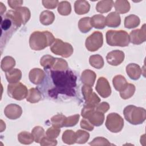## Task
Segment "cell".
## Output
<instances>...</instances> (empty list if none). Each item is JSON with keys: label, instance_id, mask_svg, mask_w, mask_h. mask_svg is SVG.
Listing matches in <instances>:
<instances>
[{"label": "cell", "instance_id": "obj_38", "mask_svg": "<svg viewBox=\"0 0 146 146\" xmlns=\"http://www.w3.org/2000/svg\"><path fill=\"white\" fill-rule=\"evenodd\" d=\"M90 137V134L86 131L79 129L75 132V143L78 144H84Z\"/></svg>", "mask_w": 146, "mask_h": 146}, {"label": "cell", "instance_id": "obj_51", "mask_svg": "<svg viewBox=\"0 0 146 146\" xmlns=\"http://www.w3.org/2000/svg\"><path fill=\"white\" fill-rule=\"evenodd\" d=\"M1 132H2L4 129H5V128H6V125H5V123H3V120H1Z\"/></svg>", "mask_w": 146, "mask_h": 146}, {"label": "cell", "instance_id": "obj_13", "mask_svg": "<svg viewBox=\"0 0 146 146\" xmlns=\"http://www.w3.org/2000/svg\"><path fill=\"white\" fill-rule=\"evenodd\" d=\"M129 40L134 44H140L146 40L145 25L144 24L141 29L132 30L129 34Z\"/></svg>", "mask_w": 146, "mask_h": 146}, {"label": "cell", "instance_id": "obj_36", "mask_svg": "<svg viewBox=\"0 0 146 146\" xmlns=\"http://www.w3.org/2000/svg\"><path fill=\"white\" fill-rule=\"evenodd\" d=\"M58 11L62 15H68L71 13V6L70 2L64 1L58 3Z\"/></svg>", "mask_w": 146, "mask_h": 146}, {"label": "cell", "instance_id": "obj_19", "mask_svg": "<svg viewBox=\"0 0 146 146\" xmlns=\"http://www.w3.org/2000/svg\"><path fill=\"white\" fill-rule=\"evenodd\" d=\"M121 19L119 14L111 12L106 17V25L110 27H117L120 26Z\"/></svg>", "mask_w": 146, "mask_h": 146}, {"label": "cell", "instance_id": "obj_33", "mask_svg": "<svg viewBox=\"0 0 146 146\" xmlns=\"http://www.w3.org/2000/svg\"><path fill=\"white\" fill-rule=\"evenodd\" d=\"M55 59L56 58H54L53 56L50 55H45L40 59V65L43 66L45 70L51 69L55 62Z\"/></svg>", "mask_w": 146, "mask_h": 146}, {"label": "cell", "instance_id": "obj_50", "mask_svg": "<svg viewBox=\"0 0 146 146\" xmlns=\"http://www.w3.org/2000/svg\"><path fill=\"white\" fill-rule=\"evenodd\" d=\"M0 9H1V15L2 16L3 13L6 11V6L2 2H0Z\"/></svg>", "mask_w": 146, "mask_h": 146}, {"label": "cell", "instance_id": "obj_34", "mask_svg": "<svg viewBox=\"0 0 146 146\" xmlns=\"http://www.w3.org/2000/svg\"><path fill=\"white\" fill-rule=\"evenodd\" d=\"M31 134L34 141L38 143H40L42 139L45 136L44 130L40 126L35 127L31 131Z\"/></svg>", "mask_w": 146, "mask_h": 146}, {"label": "cell", "instance_id": "obj_23", "mask_svg": "<svg viewBox=\"0 0 146 146\" xmlns=\"http://www.w3.org/2000/svg\"><path fill=\"white\" fill-rule=\"evenodd\" d=\"M115 10L118 14H125L130 10V4L128 1L117 0L114 3Z\"/></svg>", "mask_w": 146, "mask_h": 146}, {"label": "cell", "instance_id": "obj_24", "mask_svg": "<svg viewBox=\"0 0 146 146\" xmlns=\"http://www.w3.org/2000/svg\"><path fill=\"white\" fill-rule=\"evenodd\" d=\"M114 5L113 1H100L98 2L96 6V10L100 13H105L110 11Z\"/></svg>", "mask_w": 146, "mask_h": 146}, {"label": "cell", "instance_id": "obj_7", "mask_svg": "<svg viewBox=\"0 0 146 146\" xmlns=\"http://www.w3.org/2000/svg\"><path fill=\"white\" fill-rule=\"evenodd\" d=\"M50 50L54 54L60 55L64 58L70 56L74 51L71 44L67 42H64L60 39H55L50 47Z\"/></svg>", "mask_w": 146, "mask_h": 146}, {"label": "cell", "instance_id": "obj_21", "mask_svg": "<svg viewBox=\"0 0 146 146\" xmlns=\"http://www.w3.org/2000/svg\"><path fill=\"white\" fill-rule=\"evenodd\" d=\"M6 78L10 84L18 83L22 78V72L17 68L12 69L6 73Z\"/></svg>", "mask_w": 146, "mask_h": 146}, {"label": "cell", "instance_id": "obj_17", "mask_svg": "<svg viewBox=\"0 0 146 146\" xmlns=\"http://www.w3.org/2000/svg\"><path fill=\"white\" fill-rule=\"evenodd\" d=\"M126 72L131 79L136 80L140 78L142 74V70L138 64L129 63L126 67Z\"/></svg>", "mask_w": 146, "mask_h": 146}, {"label": "cell", "instance_id": "obj_3", "mask_svg": "<svg viewBox=\"0 0 146 146\" xmlns=\"http://www.w3.org/2000/svg\"><path fill=\"white\" fill-rule=\"evenodd\" d=\"M55 40L54 35L50 32L36 31L31 34L29 39V45L32 50L39 51L51 46Z\"/></svg>", "mask_w": 146, "mask_h": 146}, {"label": "cell", "instance_id": "obj_45", "mask_svg": "<svg viewBox=\"0 0 146 146\" xmlns=\"http://www.w3.org/2000/svg\"><path fill=\"white\" fill-rule=\"evenodd\" d=\"M41 145H56L57 141L55 139H51L47 136H44L40 142Z\"/></svg>", "mask_w": 146, "mask_h": 146}, {"label": "cell", "instance_id": "obj_47", "mask_svg": "<svg viewBox=\"0 0 146 146\" xmlns=\"http://www.w3.org/2000/svg\"><path fill=\"white\" fill-rule=\"evenodd\" d=\"M80 127L82 128L86 129L89 131H91L94 129L93 125L86 119L83 118L80 121Z\"/></svg>", "mask_w": 146, "mask_h": 146}, {"label": "cell", "instance_id": "obj_39", "mask_svg": "<svg viewBox=\"0 0 146 146\" xmlns=\"http://www.w3.org/2000/svg\"><path fill=\"white\" fill-rule=\"evenodd\" d=\"M66 117L62 114H57L52 116L51 119V122L52 126L61 128L64 127Z\"/></svg>", "mask_w": 146, "mask_h": 146}, {"label": "cell", "instance_id": "obj_30", "mask_svg": "<svg viewBox=\"0 0 146 146\" xmlns=\"http://www.w3.org/2000/svg\"><path fill=\"white\" fill-rule=\"evenodd\" d=\"M90 17H84L81 18L78 22V27L79 30L83 33H86L90 31L92 26H91Z\"/></svg>", "mask_w": 146, "mask_h": 146}, {"label": "cell", "instance_id": "obj_12", "mask_svg": "<svg viewBox=\"0 0 146 146\" xmlns=\"http://www.w3.org/2000/svg\"><path fill=\"white\" fill-rule=\"evenodd\" d=\"M95 89L98 93L104 98H108L111 94V88L107 79L104 77L98 79Z\"/></svg>", "mask_w": 146, "mask_h": 146}, {"label": "cell", "instance_id": "obj_37", "mask_svg": "<svg viewBox=\"0 0 146 146\" xmlns=\"http://www.w3.org/2000/svg\"><path fill=\"white\" fill-rule=\"evenodd\" d=\"M62 140L67 144H73L75 143V132L72 130L65 131L62 135Z\"/></svg>", "mask_w": 146, "mask_h": 146}, {"label": "cell", "instance_id": "obj_15", "mask_svg": "<svg viewBox=\"0 0 146 146\" xmlns=\"http://www.w3.org/2000/svg\"><path fill=\"white\" fill-rule=\"evenodd\" d=\"M4 113L9 119L15 120L18 119L21 116L22 109L19 106L16 104H10L5 107Z\"/></svg>", "mask_w": 146, "mask_h": 146}, {"label": "cell", "instance_id": "obj_31", "mask_svg": "<svg viewBox=\"0 0 146 146\" xmlns=\"http://www.w3.org/2000/svg\"><path fill=\"white\" fill-rule=\"evenodd\" d=\"M135 91V86L131 83H127L123 90L120 91V97L123 99H128L131 98Z\"/></svg>", "mask_w": 146, "mask_h": 146}, {"label": "cell", "instance_id": "obj_20", "mask_svg": "<svg viewBox=\"0 0 146 146\" xmlns=\"http://www.w3.org/2000/svg\"><path fill=\"white\" fill-rule=\"evenodd\" d=\"M90 9L89 3L84 0H78L75 2L74 10L75 13L79 15H83L87 13Z\"/></svg>", "mask_w": 146, "mask_h": 146}, {"label": "cell", "instance_id": "obj_4", "mask_svg": "<svg viewBox=\"0 0 146 146\" xmlns=\"http://www.w3.org/2000/svg\"><path fill=\"white\" fill-rule=\"evenodd\" d=\"M123 114L125 120L133 125L142 124L146 119V111L144 108L129 105L123 110Z\"/></svg>", "mask_w": 146, "mask_h": 146}, {"label": "cell", "instance_id": "obj_8", "mask_svg": "<svg viewBox=\"0 0 146 146\" xmlns=\"http://www.w3.org/2000/svg\"><path fill=\"white\" fill-rule=\"evenodd\" d=\"M29 91L26 86L20 82L9 84L7 86V94L13 99L21 100L27 96Z\"/></svg>", "mask_w": 146, "mask_h": 146}, {"label": "cell", "instance_id": "obj_41", "mask_svg": "<svg viewBox=\"0 0 146 146\" xmlns=\"http://www.w3.org/2000/svg\"><path fill=\"white\" fill-rule=\"evenodd\" d=\"M53 70L64 71L68 69L67 62L62 58H56L55 62L52 67Z\"/></svg>", "mask_w": 146, "mask_h": 146}, {"label": "cell", "instance_id": "obj_10", "mask_svg": "<svg viewBox=\"0 0 146 146\" xmlns=\"http://www.w3.org/2000/svg\"><path fill=\"white\" fill-rule=\"evenodd\" d=\"M103 43V34L99 31H94L86 40L85 46L89 51H95L100 48Z\"/></svg>", "mask_w": 146, "mask_h": 146}, {"label": "cell", "instance_id": "obj_40", "mask_svg": "<svg viewBox=\"0 0 146 146\" xmlns=\"http://www.w3.org/2000/svg\"><path fill=\"white\" fill-rule=\"evenodd\" d=\"M15 10L20 14L21 16L22 24L25 25L29 21L31 17L30 10L26 7H20Z\"/></svg>", "mask_w": 146, "mask_h": 146}, {"label": "cell", "instance_id": "obj_9", "mask_svg": "<svg viewBox=\"0 0 146 146\" xmlns=\"http://www.w3.org/2000/svg\"><path fill=\"white\" fill-rule=\"evenodd\" d=\"M106 126V128L112 132H119L123 128L124 120L118 113L114 112L111 113L107 116Z\"/></svg>", "mask_w": 146, "mask_h": 146}, {"label": "cell", "instance_id": "obj_25", "mask_svg": "<svg viewBox=\"0 0 146 146\" xmlns=\"http://www.w3.org/2000/svg\"><path fill=\"white\" fill-rule=\"evenodd\" d=\"M55 19L54 14L49 10H44L42 11L39 16L40 23L43 25H50L52 24Z\"/></svg>", "mask_w": 146, "mask_h": 146}, {"label": "cell", "instance_id": "obj_44", "mask_svg": "<svg viewBox=\"0 0 146 146\" xmlns=\"http://www.w3.org/2000/svg\"><path fill=\"white\" fill-rule=\"evenodd\" d=\"M91 145H110L111 144L108 140L103 137H97L95 138L89 144Z\"/></svg>", "mask_w": 146, "mask_h": 146}, {"label": "cell", "instance_id": "obj_48", "mask_svg": "<svg viewBox=\"0 0 146 146\" xmlns=\"http://www.w3.org/2000/svg\"><path fill=\"white\" fill-rule=\"evenodd\" d=\"M95 109L101 112L106 113L110 109V105L107 102H102L99 103L96 107Z\"/></svg>", "mask_w": 146, "mask_h": 146}, {"label": "cell", "instance_id": "obj_28", "mask_svg": "<svg viewBox=\"0 0 146 146\" xmlns=\"http://www.w3.org/2000/svg\"><path fill=\"white\" fill-rule=\"evenodd\" d=\"M42 99V94L36 88H31L29 90L27 96V101L31 103H35Z\"/></svg>", "mask_w": 146, "mask_h": 146}, {"label": "cell", "instance_id": "obj_29", "mask_svg": "<svg viewBox=\"0 0 146 146\" xmlns=\"http://www.w3.org/2000/svg\"><path fill=\"white\" fill-rule=\"evenodd\" d=\"M112 83L115 90L119 92L123 90L127 84L125 78L121 75H116L113 78Z\"/></svg>", "mask_w": 146, "mask_h": 146}, {"label": "cell", "instance_id": "obj_43", "mask_svg": "<svg viewBox=\"0 0 146 146\" xmlns=\"http://www.w3.org/2000/svg\"><path fill=\"white\" fill-rule=\"evenodd\" d=\"M60 128L55 127H51L47 129L46 132V135L47 137L51 138V139H55L60 134Z\"/></svg>", "mask_w": 146, "mask_h": 146}, {"label": "cell", "instance_id": "obj_35", "mask_svg": "<svg viewBox=\"0 0 146 146\" xmlns=\"http://www.w3.org/2000/svg\"><path fill=\"white\" fill-rule=\"evenodd\" d=\"M18 140L23 144H30L34 140L32 134L26 131H23L19 133L18 135Z\"/></svg>", "mask_w": 146, "mask_h": 146}, {"label": "cell", "instance_id": "obj_46", "mask_svg": "<svg viewBox=\"0 0 146 146\" xmlns=\"http://www.w3.org/2000/svg\"><path fill=\"white\" fill-rule=\"evenodd\" d=\"M59 1H42V4L44 7L48 9H54L58 5Z\"/></svg>", "mask_w": 146, "mask_h": 146}, {"label": "cell", "instance_id": "obj_1", "mask_svg": "<svg viewBox=\"0 0 146 146\" xmlns=\"http://www.w3.org/2000/svg\"><path fill=\"white\" fill-rule=\"evenodd\" d=\"M50 76L54 85V87L48 91L50 97L56 98L59 94L68 96H75L77 78L71 70H51Z\"/></svg>", "mask_w": 146, "mask_h": 146}, {"label": "cell", "instance_id": "obj_5", "mask_svg": "<svg viewBox=\"0 0 146 146\" xmlns=\"http://www.w3.org/2000/svg\"><path fill=\"white\" fill-rule=\"evenodd\" d=\"M106 41L111 46H128L129 36L124 30H108L106 33Z\"/></svg>", "mask_w": 146, "mask_h": 146}, {"label": "cell", "instance_id": "obj_2", "mask_svg": "<svg viewBox=\"0 0 146 146\" xmlns=\"http://www.w3.org/2000/svg\"><path fill=\"white\" fill-rule=\"evenodd\" d=\"M22 20L20 14L16 10H9L5 15L4 18L1 17V40L5 38L1 44L5 41V44L13 34L21 26Z\"/></svg>", "mask_w": 146, "mask_h": 146}, {"label": "cell", "instance_id": "obj_22", "mask_svg": "<svg viewBox=\"0 0 146 146\" xmlns=\"http://www.w3.org/2000/svg\"><path fill=\"white\" fill-rule=\"evenodd\" d=\"M91 26L95 29H103L106 26V17L102 14H96L90 18Z\"/></svg>", "mask_w": 146, "mask_h": 146}, {"label": "cell", "instance_id": "obj_11", "mask_svg": "<svg viewBox=\"0 0 146 146\" xmlns=\"http://www.w3.org/2000/svg\"><path fill=\"white\" fill-rule=\"evenodd\" d=\"M82 92L85 100V104L92 107H96L100 102V99L92 91V87L84 85L82 88Z\"/></svg>", "mask_w": 146, "mask_h": 146}, {"label": "cell", "instance_id": "obj_32", "mask_svg": "<svg viewBox=\"0 0 146 146\" xmlns=\"http://www.w3.org/2000/svg\"><path fill=\"white\" fill-rule=\"evenodd\" d=\"M89 62L91 66L97 69H100L104 66V60L99 54L91 55L89 58Z\"/></svg>", "mask_w": 146, "mask_h": 146}, {"label": "cell", "instance_id": "obj_49", "mask_svg": "<svg viewBox=\"0 0 146 146\" xmlns=\"http://www.w3.org/2000/svg\"><path fill=\"white\" fill-rule=\"evenodd\" d=\"M23 1H8L9 6L13 9H17L23 4Z\"/></svg>", "mask_w": 146, "mask_h": 146}, {"label": "cell", "instance_id": "obj_6", "mask_svg": "<svg viewBox=\"0 0 146 146\" xmlns=\"http://www.w3.org/2000/svg\"><path fill=\"white\" fill-rule=\"evenodd\" d=\"M81 115L83 118L87 119L93 125L96 127L102 125L104 120V113L96 110L95 107L84 104Z\"/></svg>", "mask_w": 146, "mask_h": 146}, {"label": "cell", "instance_id": "obj_27", "mask_svg": "<svg viewBox=\"0 0 146 146\" xmlns=\"http://www.w3.org/2000/svg\"><path fill=\"white\" fill-rule=\"evenodd\" d=\"M140 21L136 15L131 14L127 16L124 19V26L127 29H133L137 27L140 24Z\"/></svg>", "mask_w": 146, "mask_h": 146}, {"label": "cell", "instance_id": "obj_16", "mask_svg": "<svg viewBox=\"0 0 146 146\" xmlns=\"http://www.w3.org/2000/svg\"><path fill=\"white\" fill-rule=\"evenodd\" d=\"M46 77L45 72L39 68H34L30 70L29 78L31 83L34 84H40Z\"/></svg>", "mask_w": 146, "mask_h": 146}, {"label": "cell", "instance_id": "obj_14", "mask_svg": "<svg viewBox=\"0 0 146 146\" xmlns=\"http://www.w3.org/2000/svg\"><path fill=\"white\" fill-rule=\"evenodd\" d=\"M124 56V53L122 51L116 50L108 52L106 56V59L110 65L116 66L123 62Z\"/></svg>", "mask_w": 146, "mask_h": 146}, {"label": "cell", "instance_id": "obj_18", "mask_svg": "<svg viewBox=\"0 0 146 146\" xmlns=\"http://www.w3.org/2000/svg\"><path fill=\"white\" fill-rule=\"evenodd\" d=\"M96 78V75L92 70H85L81 75V80L84 85L92 87L95 83Z\"/></svg>", "mask_w": 146, "mask_h": 146}, {"label": "cell", "instance_id": "obj_42", "mask_svg": "<svg viewBox=\"0 0 146 146\" xmlns=\"http://www.w3.org/2000/svg\"><path fill=\"white\" fill-rule=\"evenodd\" d=\"M79 117H80L79 115L76 114V115L66 117L65 123L64 124V127H73L79 121Z\"/></svg>", "mask_w": 146, "mask_h": 146}, {"label": "cell", "instance_id": "obj_26", "mask_svg": "<svg viewBox=\"0 0 146 146\" xmlns=\"http://www.w3.org/2000/svg\"><path fill=\"white\" fill-rule=\"evenodd\" d=\"M15 66V59L10 56H6L4 57L1 60V68L4 72H8L12 70Z\"/></svg>", "mask_w": 146, "mask_h": 146}]
</instances>
